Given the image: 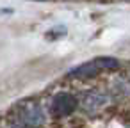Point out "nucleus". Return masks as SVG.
<instances>
[{"label":"nucleus","mask_w":130,"mask_h":128,"mask_svg":"<svg viewBox=\"0 0 130 128\" xmlns=\"http://www.w3.org/2000/svg\"><path fill=\"white\" fill-rule=\"evenodd\" d=\"M11 114L25 128H46L48 117H50L46 112V107L32 98H25V100L18 101Z\"/></svg>","instance_id":"nucleus-1"},{"label":"nucleus","mask_w":130,"mask_h":128,"mask_svg":"<svg viewBox=\"0 0 130 128\" xmlns=\"http://www.w3.org/2000/svg\"><path fill=\"white\" fill-rule=\"evenodd\" d=\"M119 66H121V62L114 57H96L89 62H84L77 68H73L68 77L78 78V80H87V78H93L105 71H116V69H119Z\"/></svg>","instance_id":"nucleus-2"},{"label":"nucleus","mask_w":130,"mask_h":128,"mask_svg":"<svg viewBox=\"0 0 130 128\" xmlns=\"http://www.w3.org/2000/svg\"><path fill=\"white\" fill-rule=\"evenodd\" d=\"M77 107H78V98L73 93H70V91H59V93H55L50 98V101L46 105V112L52 117L62 119V117L71 116L77 110Z\"/></svg>","instance_id":"nucleus-3"},{"label":"nucleus","mask_w":130,"mask_h":128,"mask_svg":"<svg viewBox=\"0 0 130 128\" xmlns=\"http://www.w3.org/2000/svg\"><path fill=\"white\" fill-rule=\"evenodd\" d=\"M112 101L110 93L103 89H89L78 98V107L86 114H100L103 112Z\"/></svg>","instance_id":"nucleus-4"},{"label":"nucleus","mask_w":130,"mask_h":128,"mask_svg":"<svg viewBox=\"0 0 130 128\" xmlns=\"http://www.w3.org/2000/svg\"><path fill=\"white\" fill-rule=\"evenodd\" d=\"M110 89H112V94H110L112 98L126 96V94H128V80H126V77H119V75H118V78L112 82Z\"/></svg>","instance_id":"nucleus-5"},{"label":"nucleus","mask_w":130,"mask_h":128,"mask_svg":"<svg viewBox=\"0 0 130 128\" xmlns=\"http://www.w3.org/2000/svg\"><path fill=\"white\" fill-rule=\"evenodd\" d=\"M0 128H25L13 114H7L4 119H0Z\"/></svg>","instance_id":"nucleus-6"}]
</instances>
